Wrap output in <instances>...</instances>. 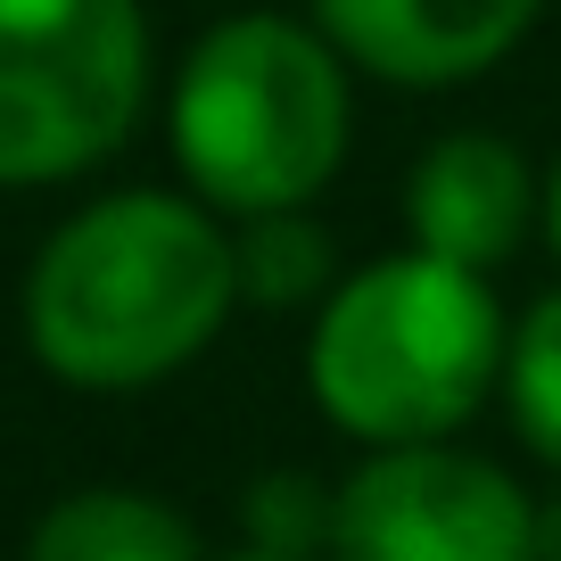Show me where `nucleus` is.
<instances>
[{"label": "nucleus", "mask_w": 561, "mask_h": 561, "mask_svg": "<svg viewBox=\"0 0 561 561\" xmlns=\"http://www.w3.org/2000/svg\"><path fill=\"white\" fill-rule=\"evenodd\" d=\"M537 215H545L537 174H528V158L504 133L430 140L413 182H404V231H413V248H430L446 264H471V273H495V264L520 256Z\"/></svg>", "instance_id": "nucleus-7"}, {"label": "nucleus", "mask_w": 561, "mask_h": 561, "mask_svg": "<svg viewBox=\"0 0 561 561\" xmlns=\"http://www.w3.org/2000/svg\"><path fill=\"white\" fill-rule=\"evenodd\" d=\"M545 0H314V25L355 75L397 91H455L504 67Z\"/></svg>", "instance_id": "nucleus-6"}, {"label": "nucleus", "mask_w": 561, "mask_h": 561, "mask_svg": "<svg viewBox=\"0 0 561 561\" xmlns=\"http://www.w3.org/2000/svg\"><path fill=\"white\" fill-rule=\"evenodd\" d=\"M545 537H553V553H561V512H553V520H545Z\"/></svg>", "instance_id": "nucleus-14"}, {"label": "nucleus", "mask_w": 561, "mask_h": 561, "mask_svg": "<svg viewBox=\"0 0 561 561\" xmlns=\"http://www.w3.org/2000/svg\"><path fill=\"white\" fill-rule=\"evenodd\" d=\"M545 520L504 462L455 438L364 446L331 488V561H545Z\"/></svg>", "instance_id": "nucleus-5"}, {"label": "nucleus", "mask_w": 561, "mask_h": 561, "mask_svg": "<svg viewBox=\"0 0 561 561\" xmlns=\"http://www.w3.org/2000/svg\"><path fill=\"white\" fill-rule=\"evenodd\" d=\"M149 100L140 0H0V182L91 174Z\"/></svg>", "instance_id": "nucleus-4"}, {"label": "nucleus", "mask_w": 561, "mask_h": 561, "mask_svg": "<svg viewBox=\"0 0 561 561\" xmlns=\"http://www.w3.org/2000/svg\"><path fill=\"white\" fill-rule=\"evenodd\" d=\"M248 537L273 545V553H314V545H331V495L306 471L256 479V495H248Z\"/></svg>", "instance_id": "nucleus-11"}, {"label": "nucleus", "mask_w": 561, "mask_h": 561, "mask_svg": "<svg viewBox=\"0 0 561 561\" xmlns=\"http://www.w3.org/2000/svg\"><path fill=\"white\" fill-rule=\"evenodd\" d=\"M504 413L520 430V446L561 471V289H545L504 347Z\"/></svg>", "instance_id": "nucleus-10"}, {"label": "nucleus", "mask_w": 561, "mask_h": 561, "mask_svg": "<svg viewBox=\"0 0 561 561\" xmlns=\"http://www.w3.org/2000/svg\"><path fill=\"white\" fill-rule=\"evenodd\" d=\"M240 248L207 198L116 191L67 215L25 273V339L67 388H149L215 347Z\"/></svg>", "instance_id": "nucleus-1"}, {"label": "nucleus", "mask_w": 561, "mask_h": 561, "mask_svg": "<svg viewBox=\"0 0 561 561\" xmlns=\"http://www.w3.org/2000/svg\"><path fill=\"white\" fill-rule=\"evenodd\" d=\"M165 133H174V165L215 215L314 207L347 165L355 133L347 58L331 50L322 25L273 9L224 18L182 58Z\"/></svg>", "instance_id": "nucleus-3"}, {"label": "nucleus", "mask_w": 561, "mask_h": 561, "mask_svg": "<svg viewBox=\"0 0 561 561\" xmlns=\"http://www.w3.org/2000/svg\"><path fill=\"white\" fill-rule=\"evenodd\" d=\"M25 561H198V528L140 488H83L34 520Z\"/></svg>", "instance_id": "nucleus-8"}, {"label": "nucleus", "mask_w": 561, "mask_h": 561, "mask_svg": "<svg viewBox=\"0 0 561 561\" xmlns=\"http://www.w3.org/2000/svg\"><path fill=\"white\" fill-rule=\"evenodd\" d=\"M504 347L512 314L495 280L404 248L331 280L306 339V388L355 446H430L504 397Z\"/></svg>", "instance_id": "nucleus-2"}, {"label": "nucleus", "mask_w": 561, "mask_h": 561, "mask_svg": "<svg viewBox=\"0 0 561 561\" xmlns=\"http://www.w3.org/2000/svg\"><path fill=\"white\" fill-rule=\"evenodd\" d=\"M545 231H553V256H561V165H553V182H545Z\"/></svg>", "instance_id": "nucleus-12"}, {"label": "nucleus", "mask_w": 561, "mask_h": 561, "mask_svg": "<svg viewBox=\"0 0 561 561\" xmlns=\"http://www.w3.org/2000/svg\"><path fill=\"white\" fill-rule=\"evenodd\" d=\"M231 561H322V553H273V545H248V553H231Z\"/></svg>", "instance_id": "nucleus-13"}, {"label": "nucleus", "mask_w": 561, "mask_h": 561, "mask_svg": "<svg viewBox=\"0 0 561 561\" xmlns=\"http://www.w3.org/2000/svg\"><path fill=\"white\" fill-rule=\"evenodd\" d=\"M240 248V298L256 306H322L331 298V231L306 207H273V215H240L231 231Z\"/></svg>", "instance_id": "nucleus-9"}]
</instances>
